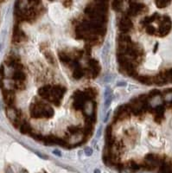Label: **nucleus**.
<instances>
[{"mask_svg":"<svg viewBox=\"0 0 172 173\" xmlns=\"http://www.w3.org/2000/svg\"><path fill=\"white\" fill-rule=\"evenodd\" d=\"M125 82H118V86H125Z\"/></svg>","mask_w":172,"mask_h":173,"instance_id":"obj_31","label":"nucleus"},{"mask_svg":"<svg viewBox=\"0 0 172 173\" xmlns=\"http://www.w3.org/2000/svg\"><path fill=\"white\" fill-rule=\"evenodd\" d=\"M68 134L71 137V136H74L81 133V131H82V127L79 125H70L68 127Z\"/></svg>","mask_w":172,"mask_h":173,"instance_id":"obj_22","label":"nucleus"},{"mask_svg":"<svg viewBox=\"0 0 172 173\" xmlns=\"http://www.w3.org/2000/svg\"><path fill=\"white\" fill-rule=\"evenodd\" d=\"M119 29L120 30L121 33L124 34H128L129 32H131V30H133V23L131 22V20L128 16H122L120 19L119 20Z\"/></svg>","mask_w":172,"mask_h":173,"instance_id":"obj_4","label":"nucleus"},{"mask_svg":"<svg viewBox=\"0 0 172 173\" xmlns=\"http://www.w3.org/2000/svg\"><path fill=\"white\" fill-rule=\"evenodd\" d=\"M84 94L85 95L87 96L88 100V101H93L94 99H95L98 95H99V91L96 88H94V87H88V88H86L85 89L83 90Z\"/></svg>","mask_w":172,"mask_h":173,"instance_id":"obj_12","label":"nucleus"},{"mask_svg":"<svg viewBox=\"0 0 172 173\" xmlns=\"http://www.w3.org/2000/svg\"><path fill=\"white\" fill-rule=\"evenodd\" d=\"M4 101L8 107H15L16 94L13 89H3Z\"/></svg>","mask_w":172,"mask_h":173,"instance_id":"obj_7","label":"nucleus"},{"mask_svg":"<svg viewBox=\"0 0 172 173\" xmlns=\"http://www.w3.org/2000/svg\"><path fill=\"white\" fill-rule=\"evenodd\" d=\"M94 173H100V171L99 170H95Z\"/></svg>","mask_w":172,"mask_h":173,"instance_id":"obj_35","label":"nucleus"},{"mask_svg":"<svg viewBox=\"0 0 172 173\" xmlns=\"http://www.w3.org/2000/svg\"><path fill=\"white\" fill-rule=\"evenodd\" d=\"M12 41L14 42H17V43H18V42L28 41V36H26V34L19 28V26H18V24H16V25L14 26Z\"/></svg>","mask_w":172,"mask_h":173,"instance_id":"obj_6","label":"nucleus"},{"mask_svg":"<svg viewBox=\"0 0 172 173\" xmlns=\"http://www.w3.org/2000/svg\"><path fill=\"white\" fill-rule=\"evenodd\" d=\"M157 46H158L157 44H156V45H155V48H154V51H155V52L157 51Z\"/></svg>","mask_w":172,"mask_h":173,"instance_id":"obj_34","label":"nucleus"},{"mask_svg":"<svg viewBox=\"0 0 172 173\" xmlns=\"http://www.w3.org/2000/svg\"><path fill=\"white\" fill-rule=\"evenodd\" d=\"M109 115H110V114L108 113V114H107V116H106V118H105V122H107V119L109 118Z\"/></svg>","mask_w":172,"mask_h":173,"instance_id":"obj_33","label":"nucleus"},{"mask_svg":"<svg viewBox=\"0 0 172 173\" xmlns=\"http://www.w3.org/2000/svg\"><path fill=\"white\" fill-rule=\"evenodd\" d=\"M51 88L52 85H44L38 89V95L42 100H45L49 102L51 99Z\"/></svg>","mask_w":172,"mask_h":173,"instance_id":"obj_9","label":"nucleus"},{"mask_svg":"<svg viewBox=\"0 0 172 173\" xmlns=\"http://www.w3.org/2000/svg\"><path fill=\"white\" fill-rule=\"evenodd\" d=\"M13 88L19 91H23L26 88V85L23 82H15V83L13 84Z\"/></svg>","mask_w":172,"mask_h":173,"instance_id":"obj_26","label":"nucleus"},{"mask_svg":"<svg viewBox=\"0 0 172 173\" xmlns=\"http://www.w3.org/2000/svg\"><path fill=\"white\" fill-rule=\"evenodd\" d=\"M113 9L116 12H121L123 8V1L122 0H113Z\"/></svg>","mask_w":172,"mask_h":173,"instance_id":"obj_24","label":"nucleus"},{"mask_svg":"<svg viewBox=\"0 0 172 173\" xmlns=\"http://www.w3.org/2000/svg\"><path fill=\"white\" fill-rule=\"evenodd\" d=\"M30 113L33 119H51L54 116V109L46 104L42 99H36L30 104Z\"/></svg>","mask_w":172,"mask_h":173,"instance_id":"obj_1","label":"nucleus"},{"mask_svg":"<svg viewBox=\"0 0 172 173\" xmlns=\"http://www.w3.org/2000/svg\"><path fill=\"white\" fill-rule=\"evenodd\" d=\"M12 79L15 82H23L26 81V74L23 70H15L12 75Z\"/></svg>","mask_w":172,"mask_h":173,"instance_id":"obj_15","label":"nucleus"},{"mask_svg":"<svg viewBox=\"0 0 172 173\" xmlns=\"http://www.w3.org/2000/svg\"><path fill=\"white\" fill-rule=\"evenodd\" d=\"M140 83L145 84V85H150L153 83V78L150 75H138L136 78Z\"/></svg>","mask_w":172,"mask_h":173,"instance_id":"obj_20","label":"nucleus"},{"mask_svg":"<svg viewBox=\"0 0 172 173\" xmlns=\"http://www.w3.org/2000/svg\"><path fill=\"white\" fill-rule=\"evenodd\" d=\"M66 92H67V88L65 86L59 85V84L54 85L51 88V96H55L60 100H61L65 95Z\"/></svg>","mask_w":172,"mask_h":173,"instance_id":"obj_8","label":"nucleus"},{"mask_svg":"<svg viewBox=\"0 0 172 173\" xmlns=\"http://www.w3.org/2000/svg\"><path fill=\"white\" fill-rule=\"evenodd\" d=\"M72 76L76 81H79V80L85 77V71H84L83 68L81 67V68H79L76 69H74L73 73H72Z\"/></svg>","mask_w":172,"mask_h":173,"instance_id":"obj_19","label":"nucleus"},{"mask_svg":"<svg viewBox=\"0 0 172 173\" xmlns=\"http://www.w3.org/2000/svg\"><path fill=\"white\" fill-rule=\"evenodd\" d=\"M42 53L44 55V56H45V58H46V60H47L48 63H50V64H52V65L54 66L57 65V62H56L55 58L54 57V55L53 54L51 53V51L49 50V48L47 49V50H45V51H43Z\"/></svg>","mask_w":172,"mask_h":173,"instance_id":"obj_21","label":"nucleus"},{"mask_svg":"<svg viewBox=\"0 0 172 173\" xmlns=\"http://www.w3.org/2000/svg\"><path fill=\"white\" fill-rule=\"evenodd\" d=\"M171 0H156V5L158 8H165L170 4Z\"/></svg>","mask_w":172,"mask_h":173,"instance_id":"obj_25","label":"nucleus"},{"mask_svg":"<svg viewBox=\"0 0 172 173\" xmlns=\"http://www.w3.org/2000/svg\"><path fill=\"white\" fill-rule=\"evenodd\" d=\"M87 45H89L91 47L93 46H97L101 42V36L94 35V34H90L87 36V38L84 40Z\"/></svg>","mask_w":172,"mask_h":173,"instance_id":"obj_11","label":"nucleus"},{"mask_svg":"<svg viewBox=\"0 0 172 173\" xmlns=\"http://www.w3.org/2000/svg\"><path fill=\"white\" fill-rule=\"evenodd\" d=\"M152 78H153V83L157 84V85L162 86V85H164V84L167 83L165 79L164 78L163 75H162V73H159L158 75H155V76H153Z\"/></svg>","mask_w":172,"mask_h":173,"instance_id":"obj_23","label":"nucleus"},{"mask_svg":"<svg viewBox=\"0 0 172 173\" xmlns=\"http://www.w3.org/2000/svg\"><path fill=\"white\" fill-rule=\"evenodd\" d=\"M19 131L22 134H30L33 131V128L27 120H24L19 127Z\"/></svg>","mask_w":172,"mask_h":173,"instance_id":"obj_14","label":"nucleus"},{"mask_svg":"<svg viewBox=\"0 0 172 173\" xmlns=\"http://www.w3.org/2000/svg\"><path fill=\"white\" fill-rule=\"evenodd\" d=\"M144 12H146V7L144 4L141 3H131L130 8L126 12V16L130 17H137L140 14H142Z\"/></svg>","mask_w":172,"mask_h":173,"instance_id":"obj_5","label":"nucleus"},{"mask_svg":"<svg viewBox=\"0 0 172 173\" xmlns=\"http://www.w3.org/2000/svg\"><path fill=\"white\" fill-rule=\"evenodd\" d=\"M86 101H78V100H73L72 102V108L74 111H82L84 112Z\"/></svg>","mask_w":172,"mask_h":173,"instance_id":"obj_17","label":"nucleus"},{"mask_svg":"<svg viewBox=\"0 0 172 173\" xmlns=\"http://www.w3.org/2000/svg\"><path fill=\"white\" fill-rule=\"evenodd\" d=\"M85 153L88 156H91L92 155V153H93V150L91 149L90 147H88V148L85 149Z\"/></svg>","mask_w":172,"mask_h":173,"instance_id":"obj_28","label":"nucleus"},{"mask_svg":"<svg viewBox=\"0 0 172 173\" xmlns=\"http://www.w3.org/2000/svg\"><path fill=\"white\" fill-rule=\"evenodd\" d=\"M5 173H13V171H12V170L11 169V168H9V169L7 170V171H6Z\"/></svg>","mask_w":172,"mask_h":173,"instance_id":"obj_32","label":"nucleus"},{"mask_svg":"<svg viewBox=\"0 0 172 173\" xmlns=\"http://www.w3.org/2000/svg\"><path fill=\"white\" fill-rule=\"evenodd\" d=\"M170 173H172V171H171V172H170Z\"/></svg>","mask_w":172,"mask_h":173,"instance_id":"obj_36","label":"nucleus"},{"mask_svg":"<svg viewBox=\"0 0 172 173\" xmlns=\"http://www.w3.org/2000/svg\"><path fill=\"white\" fill-rule=\"evenodd\" d=\"M125 169H127L129 172H135V171H137L140 169V165H138L134 160H130L126 164V167H125Z\"/></svg>","mask_w":172,"mask_h":173,"instance_id":"obj_18","label":"nucleus"},{"mask_svg":"<svg viewBox=\"0 0 172 173\" xmlns=\"http://www.w3.org/2000/svg\"><path fill=\"white\" fill-rule=\"evenodd\" d=\"M131 117V112L129 104L120 105L119 108L115 110L114 116H113V124H117L120 121L130 119Z\"/></svg>","mask_w":172,"mask_h":173,"instance_id":"obj_2","label":"nucleus"},{"mask_svg":"<svg viewBox=\"0 0 172 173\" xmlns=\"http://www.w3.org/2000/svg\"><path fill=\"white\" fill-rule=\"evenodd\" d=\"M0 76L2 78L5 77V68H4V66L0 67Z\"/></svg>","mask_w":172,"mask_h":173,"instance_id":"obj_29","label":"nucleus"},{"mask_svg":"<svg viewBox=\"0 0 172 173\" xmlns=\"http://www.w3.org/2000/svg\"><path fill=\"white\" fill-rule=\"evenodd\" d=\"M118 44H122V45H126L129 42H132L131 37L128 34H124V33H120L118 36V39H117Z\"/></svg>","mask_w":172,"mask_h":173,"instance_id":"obj_16","label":"nucleus"},{"mask_svg":"<svg viewBox=\"0 0 172 173\" xmlns=\"http://www.w3.org/2000/svg\"><path fill=\"white\" fill-rule=\"evenodd\" d=\"M170 30H171V20H170V18L167 16L162 17V20L159 24L158 30H157L156 35L161 36V37L165 36L170 32Z\"/></svg>","mask_w":172,"mask_h":173,"instance_id":"obj_3","label":"nucleus"},{"mask_svg":"<svg viewBox=\"0 0 172 173\" xmlns=\"http://www.w3.org/2000/svg\"><path fill=\"white\" fill-rule=\"evenodd\" d=\"M58 57H59L60 62L65 65H68L72 62V58L69 56L68 53L64 50H61L58 52Z\"/></svg>","mask_w":172,"mask_h":173,"instance_id":"obj_13","label":"nucleus"},{"mask_svg":"<svg viewBox=\"0 0 172 173\" xmlns=\"http://www.w3.org/2000/svg\"><path fill=\"white\" fill-rule=\"evenodd\" d=\"M145 31H146V33H147L148 35H150V36H152V35H156V33H157V30H156V28H155L154 26L150 25V24H149V25L146 26V28H145Z\"/></svg>","mask_w":172,"mask_h":173,"instance_id":"obj_27","label":"nucleus"},{"mask_svg":"<svg viewBox=\"0 0 172 173\" xmlns=\"http://www.w3.org/2000/svg\"><path fill=\"white\" fill-rule=\"evenodd\" d=\"M54 153H55L57 156H61V151H57V150H55V151H54Z\"/></svg>","mask_w":172,"mask_h":173,"instance_id":"obj_30","label":"nucleus"},{"mask_svg":"<svg viewBox=\"0 0 172 173\" xmlns=\"http://www.w3.org/2000/svg\"><path fill=\"white\" fill-rule=\"evenodd\" d=\"M153 110H154L155 113V121L157 123H161L162 120L164 119V111H165L164 106L163 104H160L157 108H155Z\"/></svg>","mask_w":172,"mask_h":173,"instance_id":"obj_10","label":"nucleus"}]
</instances>
